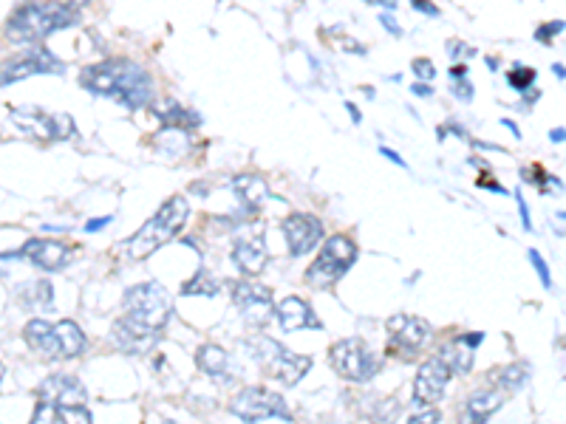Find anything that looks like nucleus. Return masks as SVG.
I'll use <instances>...</instances> for the list:
<instances>
[{"instance_id": "nucleus-42", "label": "nucleus", "mask_w": 566, "mask_h": 424, "mask_svg": "<svg viewBox=\"0 0 566 424\" xmlns=\"http://www.w3.org/2000/svg\"><path fill=\"white\" fill-rule=\"evenodd\" d=\"M346 108H349L351 119H354V122H360V111H357V108H354V105H351V102H346Z\"/></svg>"}, {"instance_id": "nucleus-29", "label": "nucleus", "mask_w": 566, "mask_h": 424, "mask_svg": "<svg viewBox=\"0 0 566 424\" xmlns=\"http://www.w3.org/2000/svg\"><path fill=\"white\" fill-rule=\"evenodd\" d=\"M184 294H201V297H216L218 294V283L210 275L199 272L193 280H187L182 286Z\"/></svg>"}, {"instance_id": "nucleus-38", "label": "nucleus", "mask_w": 566, "mask_h": 424, "mask_svg": "<svg viewBox=\"0 0 566 424\" xmlns=\"http://www.w3.org/2000/svg\"><path fill=\"white\" fill-rule=\"evenodd\" d=\"M414 9H417V12H425V15H439V9L431 6L428 0H414Z\"/></svg>"}, {"instance_id": "nucleus-43", "label": "nucleus", "mask_w": 566, "mask_h": 424, "mask_svg": "<svg viewBox=\"0 0 566 424\" xmlns=\"http://www.w3.org/2000/svg\"><path fill=\"white\" fill-rule=\"evenodd\" d=\"M552 142H564V128H558V131H552Z\"/></svg>"}, {"instance_id": "nucleus-31", "label": "nucleus", "mask_w": 566, "mask_h": 424, "mask_svg": "<svg viewBox=\"0 0 566 424\" xmlns=\"http://www.w3.org/2000/svg\"><path fill=\"white\" fill-rule=\"evenodd\" d=\"M507 80L513 88H527L530 82L535 80V71L533 68H524V66H516L510 74H507Z\"/></svg>"}, {"instance_id": "nucleus-5", "label": "nucleus", "mask_w": 566, "mask_h": 424, "mask_svg": "<svg viewBox=\"0 0 566 424\" xmlns=\"http://www.w3.org/2000/svg\"><path fill=\"white\" fill-rule=\"evenodd\" d=\"M173 314V300L162 283L148 280V283H136L125 292V320L134 326L148 328V331H162L165 323Z\"/></svg>"}, {"instance_id": "nucleus-14", "label": "nucleus", "mask_w": 566, "mask_h": 424, "mask_svg": "<svg viewBox=\"0 0 566 424\" xmlns=\"http://www.w3.org/2000/svg\"><path fill=\"white\" fill-rule=\"evenodd\" d=\"M37 402L57 405V408H85L83 382L66 374L49 376V379L37 388Z\"/></svg>"}, {"instance_id": "nucleus-28", "label": "nucleus", "mask_w": 566, "mask_h": 424, "mask_svg": "<svg viewBox=\"0 0 566 424\" xmlns=\"http://www.w3.org/2000/svg\"><path fill=\"white\" fill-rule=\"evenodd\" d=\"M527 365L524 362H516V365H507V368H501L499 374H496V382H499L501 388H507V391H518L524 382H527Z\"/></svg>"}, {"instance_id": "nucleus-8", "label": "nucleus", "mask_w": 566, "mask_h": 424, "mask_svg": "<svg viewBox=\"0 0 566 424\" xmlns=\"http://www.w3.org/2000/svg\"><path fill=\"white\" fill-rule=\"evenodd\" d=\"M12 122L23 133H29L34 139H43V142H60V139H71L77 125L68 114H49L43 108H12Z\"/></svg>"}, {"instance_id": "nucleus-13", "label": "nucleus", "mask_w": 566, "mask_h": 424, "mask_svg": "<svg viewBox=\"0 0 566 424\" xmlns=\"http://www.w3.org/2000/svg\"><path fill=\"white\" fill-rule=\"evenodd\" d=\"M283 238H286L292 255H306L320 244L323 224H320V218L309 215V212H295L283 221Z\"/></svg>"}, {"instance_id": "nucleus-33", "label": "nucleus", "mask_w": 566, "mask_h": 424, "mask_svg": "<svg viewBox=\"0 0 566 424\" xmlns=\"http://www.w3.org/2000/svg\"><path fill=\"white\" fill-rule=\"evenodd\" d=\"M414 74L422 77V80H433V74H436V71H433L431 60H414Z\"/></svg>"}, {"instance_id": "nucleus-23", "label": "nucleus", "mask_w": 566, "mask_h": 424, "mask_svg": "<svg viewBox=\"0 0 566 424\" xmlns=\"http://www.w3.org/2000/svg\"><path fill=\"white\" fill-rule=\"evenodd\" d=\"M29 424H91V413L85 408H57V405L37 402Z\"/></svg>"}, {"instance_id": "nucleus-1", "label": "nucleus", "mask_w": 566, "mask_h": 424, "mask_svg": "<svg viewBox=\"0 0 566 424\" xmlns=\"http://www.w3.org/2000/svg\"><path fill=\"white\" fill-rule=\"evenodd\" d=\"M80 85L97 97L117 99L125 108H145L153 99V80L134 60H105L97 66L83 68Z\"/></svg>"}, {"instance_id": "nucleus-30", "label": "nucleus", "mask_w": 566, "mask_h": 424, "mask_svg": "<svg viewBox=\"0 0 566 424\" xmlns=\"http://www.w3.org/2000/svg\"><path fill=\"white\" fill-rule=\"evenodd\" d=\"M530 263L535 266V272H538V278H541V283H544V289H550L552 286L550 266H547V261L541 258V252H538V249H530Z\"/></svg>"}, {"instance_id": "nucleus-18", "label": "nucleus", "mask_w": 566, "mask_h": 424, "mask_svg": "<svg viewBox=\"0 0 566 424\" xmlns=\"http://www.w3.org/2000/svg\"><path fill=\"white\" fill-rule=\"evenodd\" d=\"M156 340H159L156 331L134 326V323H128L125 317L117 320L114 328H111V343L117 345L119 351H125V354H148L150 348L156 345Z\"/></svg>"}, {"instance_id": "nucleus-16", "label": "nucleus", "mask_w": 566, "mask_h": 424, "mask_svg": "<svg viewBox=\"0 0 566 424\" xmlns=\"http://www.w3.org/2000/svg\"><path fill=\"white\" fill-rule=\"evenodd\" d=\"M450 376L453 374H450L448 365H445L442 359H428V362L419 368L417 382H414V399H417V405H433V402H439V399L445 396Z\"/></svg>"}, {"instance_id": "nucleus-10", "label": "nucleus", "mask_w": 566, "mask_h": 424, "mask_svg": "<svg viewBox=\"0 0 566 424\" xmlns=\"http://www.w3.org/2000/svg\"><path fill=\"white\" fill-rule=\"evenodd\" d=\"M329 359H332L334 371L346 376L351 382H366L377 374V359L371 357L366 343L360 340H340L329 348Z\"/></svg>"}, {"instance_id": "nucleus-12", "label": "nucleus", "mask_w": 566, "mask_h": 424, "mask_svg": "<svg viewBox=\"0 0 566 424\" xmlns=\"http://www.w3.org/2000/svg\"><path fill=\"white\" fill-rule=\"evenodd\" d=\"M233 303L238 311L244 314V320L252 326H267L275 314V303H272V292L261 283L252 280H241L233 286Z\"/></svg>"}, {"instance_id": "nucleus-39", "label": "nucleus", "mask_w": 566, "mask_h": 424, "mask_svg": "<svg viewBox=\"0 0 566 424\" xmlns=\"http://www.w3.org/2000/svg\"><path fill=\"white\" fill-rule=\"evenodd\" d=\"M383 26L391 34H397V37H400V34H402V29H400V26H397V20H394V17H391V15H383Z\"/></svg>"}, {"instance_id": "nucleus-35", "label": "nucleus", "mask_w": 566, "mask_h": 424, "mask_svg": "<svg viewBox=\"0 0 566 424\" xmlns=\"http://www.w3.org/2000/svg\"><path fill=\"white\" fill-rule=\"evenodd\" d=\"M453 91H456V97L465 99V102H467V99H470V97H473V85H470V82H467V80H465V82H462V80L453 82Z\"/></svg>"}, {"instance_id": "nucleus-34", "label": "nucleus", "mask_w": 566, "mask_h": 424, "mask_svg": "<svg viewBox=\"0 0 566 424\" xmlns=\"http://www.w3.org/2000/svg\"><path fill=\"white\" fill-rule=\"evenodd\" d=\"M561 29H564V23H561V20H558V23H547V29H541V32L535 34V37H538L541 43H547L552 34H561Z\"/></svg>"}, {"instance_id": "nucleus-26", "label": "nucleus", "mask_w": 566, "mask_h": 424, "mask_svg": "<svg viewBox=\"0 0 566 424\" xmlns=\"http://www.w3.org/2000/svg\"><path fill=\"white\" fill-rule=\"evenodd\" d=\"M20 294V303L26 306V309H51V297H54V289H51L49 280H34V283H26V286H20L17 289Z\"/></svg>"}, {"instance_id": "nucleus-15", "label": "nucleus", "mask_w": 566, "mask_h": 424, "mask_svg": "<svg viewBox=\"0 0 566 424\" xmlns=\"http://www.w3.org/2000/svg\"><path fill=\"white\" fill-rule=\"evenodd\" d=\"M20 258L32 261L34 266H40L46 272H57V269H66L68 263L74 261V249L68 244H60V241H49V238H32L20 249Z\"/></svg>"}, {"instance_id": "nucleus-36", "label": "nucleus", "mask_w": 566, "mask_h": 424, "mask_svg": "<svg viewBox=\"0 0 566 424\" xmlns=\"http://www.w3.org/2000/svg\"><path fill=\"white\" fill-rule=\"evenodd\" d=\"M516 201H518V212H521V221H524V229H533V221H530V210H527V204H524V196H521V190L516 193Z\"/></svg>"}, {"instance_id": "nucleus-32", "label": "nucleus", "mask_w": 566, "mask_h": 424, "mask_svg": "<svg viewBox=\"0 0 566 424\" xmlns=\"http://www.w3.org/2000/svg\"><path fill=\"white\" fill-rule=\"evenodd\" d=\"M439 419H442L439 410H422V413H417L408 424H439Z\"/></svg>"}, {"instance_id": "nucleus-21", "label": "nucleus", "mask_w": 566, "mask_h": 424, "mask_svg": "<svg viewBox=\"0 0 566 424\" xmlns=\"http://www.w3.org/2000/svg\"><path fill=\"white\" fill-rule=\"evenodd\" d=\"M482 343V334H470V337H459L450 345L442 348L439 359L448 365L450 374H467L470 365H473V348Z\"/></svg>"}, {"instance_id": "nucleus-41", "label": "nucleus", "mask_w": 566, "mask_h": 424, "mask_svg": "<svg viewBox=\"0 0 566 424\" xmlns=\"http://www.w3.org/2000/svg\"><path fill=\"white\" fill-rule=\"evenodd\" d=\"M414 94H417V97H431L433 91L428 88V85H419L417 82V85H414Z\"/></svg>"}, {"instance_id": "nucleus-25", "label": "nucleus", "mask_w": 566, "mask_h": 424, "mask_svg": "<svg viewBox=\"0 0 566 424\" xmlns=\"http://www.w3.org/2000/svg\"><path fill=\"white\" fill-rule=\"evenodd\" d=\"M233 190L238 193V198L244 201V207L250 212L261 210V204L269 198L267 181L258 179V176H238V179L233 181Z\"/></svg>"}, {"instance_id": "nucleus-3", "label": "nucleus", "mask_w": 566, "mask_h": 424, "mask_svg": "<svg viewBox=\"0 0 566 424\" xmlns=\"http://www.w3.org/2000/svg\"><path fill=\"white\" fill-rule=\"evenodd\" d=\"M23 340L43 359H74L85 351V334L74 320H29Z\"/></svg>"}, {"instance_id": "nucleus-19", "label": "nucleus", "mask_w": 566, "mask_h": 424, "mask_svg": "<svg viewBox=\"0 0 566 424\" xmlns=\"http://www.w3.org/2000/svg\"><path fill=\"white\" fill-rule=\"evenodd\" d=\"M275 317L278 326L283 331H298V328H323V323L317 320V314L312 306L300 297H283L281 303L275 306Z\"/></svg>"}, {"instance_id": "nucleus-2", "label": "nucleus", "mask_w": 566, "mask_h": 424, "mask_svg": "<svg viewBox=\"0 0 566 424\" xmlns=\"http://www.w3.org/2000/svg\"><path fill=\"white\" fill-rule=\"evenodd\" d=\"M80 20L77 3H23L12 12L6 37L15 43H40L49 34L68 29Z\"/></svg>"}, {"instance_id": "nucleus-6", "label": "nucleus", "mask_w": 566, "mask_h": 424, "mask_svg": "<svg viewBox=\"0 0 566 424\" xmlns=\"http://www.w3.org/2000/svg\"><path fill=\"white\" fill-rule=\"evenodd\" d=\"M247 348H250V354L255 357V362H258L272 379H278L281 385H286V388L298 385L300 379L309 374V368H312V359L300 357V354L289 351V348H283L281 343L269 340L264 334L252 337L250 343H247Z\"/></svg>"}, {"instance_id": "nucleus-44", "label": "nucleus", "mask_w": 566, "mask_h": 424, "mask_svg": "<svg viewBox=\"0 0 566 424\" xmlns=\"http://www.w3.org/2000/svg\"><path fill=\"white\" fill-rule=\"evenodd\" d=\"M3 376H6V368H3V365H0V382H3Z\"/></svg>"}, {"instance_id": "nucleus-20", "label": "nucleus", "mask_w": 566, "mask_h": 424, "mask_svg": "<svg viewBox=\"0 0 566 424\" xmlns=\"http://www.w3.org/2000/svg\"><path fill=\"white\" fill-rule=\"evenodd\" d=\"M233 261L244 275H261V269H264L269 261L264 238H241V241H235Z\"/></svg>"}, {"instance_id": "nucleus-24", "label": "nucleus", "mask_w": 566, "mask_h": 424, "mask_svg": "<svg viewBox=\"0 0 566 424\" xmlns=\"http://www.w3.org/2000/svg\"><path fill=\"white\" fill-rule=\"evenodd\" d=\"M196 362H199V368L207 376L224 379V382L230 379V357H227V351L221 345H201Z\"/></svg>"}, {"instance_id": "nucleus-22", "label": "nucleus", "mask_w": 566, "mask_h": 424, "mask_svg": "<svg viewBox=\"0 0 566 424\" xmlns=\"http://www.w3.org/2000/svg\"><path fill=\"white\" fill-rule=\"evenodd\" d=\"M504 405L501 391H479L467 399L465 405V424H487V419Z\"/></svg>"}, {"instance_id": "nucleus-9", "label": "nucleus", "mask_w": 566, "mask_h": 424, "mask_svg": "<svg viewBox=\"0 0 566 424\" xmlns=\"http://www.w3.org/2000/svg\"><path fill=\"white\" fill-rule=\"evenodd\" d=\"M238 419L244 422H264V419H292L289 405L283 402L281 393H272L267 388H244L230 405Z\"/></svg>"}, {"instance_id": "nucleus-27", "label": "nucleus", "mask_w": 566, "mask_h": 424, "mask_svg": "<svg viewBox=\"0 0 566 424\" xmlns=\"http://www.w3.org/2000/svg\"><path fill=\"white\" fill-rule=\"evenodd\" d=\"M156 116L159 119H165L170 128H193V125H199L201 119L196 114H190V111H184L182 105L176 102V99H162L156 108Z\"/></svg>"}, {"instance_id": "nucleus-11", "label": "nucleus", "mask_w": 566, "mask_h": 424, "mask_svg": "<svg viewBox=\"0 0 566 424\" xmlns=\"http://www.w3.org/2000/svg\"><path fill=\"white\" fill-rule=\"evenodd\" d=\"M63 68H66L63 60H57L49 49L34 46V49H26L12 60L0 63V85L20 82L26 77H34V74H63Z\"/></svg>"}, {"instance_id": "nucleus-4", "label": "nucleus", "mask_w": 566, "mask_h": 424, "mask_svg": "<svg viewBox=\"0 0 566 424\" xmlns=\"http://www.w3.org/2000/svg\"><path fill=\"white\" fill-rule=\"evenodd\" d=\"M187 212H190L187 198L184 196L167 198L165 204H162V210L156 212L148 224L139 229L134 238L128 241V258L142 261V258L153 255L159 246L170 244V241L182 232L184 221H187Z\"/></svg>"}, {"instance_id": "nucleus-37", "label": "nucleus", "mask_w": 566, "mask_h": 424, "mask_svg": "<svg viewBox=\"0 0 566 424\" xmlns=\"http://www.w3.org/2000/svg\"><path fill=\"white\" fill-rule=\"evenodd\" d=\"M111 224V215H105V218H94V221H88L85 224V232H97V229L108 227Z\"/></svg>"}, {"instance_id": "nucleus-7", "label": "nucleus", "mask_w": 566, "mask_h": 424, "mask_svg": "<svg viewBox=\"0 0 566 424\" xmlns=\"http://www.w3.org/2000/svg\"><path fill=\"white\" fill-rule=\"evenodd\" d=\"M354 261H357V246H354V241L346 238V235H332L323 244V249H320L317 261L306 269V280L315 289H329V286H334L337 280L349 272Z\"/></svg>"}, {"instance_id": "nucleus-40", "label": "nucleus", "mask_w": 566, "mask_h": 424, "mask_svg": "<svg viewBox=\"0 0 566 424\" xmlns=\"http://www.w3.org/2000/svg\"><path fill=\"white\" fill-rule=\"evenodd\" d=\"M380 153H383L385 159H391V162H394V164H400V167H405V162H402L400 153H394L391 147H380Z\"/></svg>"}, {"instance_id": "nucleus-17", "label": "nucleus", "mask_w": 566, "mask_h": 424, "mask_svg": "<svg viewBox=\"0 0 566 424\" xmlns=\"http://www.w3.org/2000/svg\"><path fill=\"white\" fill-rule=\"evenodd\" d=\"M388 331L394 334V343L402 345L405 351H419L431 340V326L422 317H411V314H394L388 320Z\"/></svg>"}]
</instances>
